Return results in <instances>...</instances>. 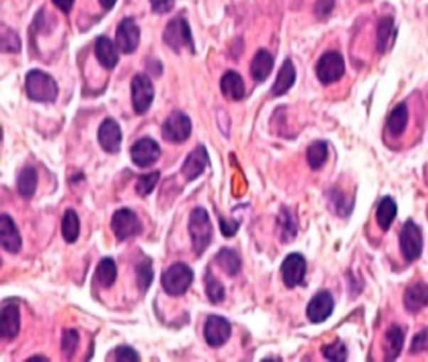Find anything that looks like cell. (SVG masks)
Listing matches in <instances>:
<instances>
[{
    "label": "cell",
    "instance_id": "cell-22",
    "mask_svg": "<svg viewBox=\"0 0 428 362\" xmlns=\"http://www.w3.org/2000/svg\"><path fill=\"white\" fill-rule=\"evenodd\" d=\"M405 344V332L400 326L393 324L385 332V342H383V351L385 353V360L393 361L400 356Z\"/></svg>",
    "mask_w": 428,
    "mask_h": 362
},
{
    "label": "cell",
    "instance_id": "cell-12",
    "mask_svg": "<svg viewBox=\"0 0 428 362\" xmlns=\"http://www.w3.org/2000/svg\"><path fill=\"white\" fill-rule=\"evenodd\" d=\"M306 275V260L299 253H291L284 260L282 276L284 284L289 288L303 284Z\"/></svg>",
    "mask_w": 428,
    "mask_h": 362
},
{
    "label": "cell",
    "instance_id": "cell-26",
    "mask_svg": "<svg viewBox=\"0 0 428 362\" xmlns=\"http://www.w3.org/2000/svg\"><path fill=\"white\" fill-rule=\"evenodd\" d=\"M408 122V107L405 102L398 103L392 110L390 117L387 119V130L393 137H400L405 132Z\"/></svg>",
    "mask_w": 428,
    "mask_h": 362
},
{
    "label": "cell",
    "instance_id": "cell-40",
    "mask_svg": "<svg viewBox=\"0 0 428 362\" xmlns=\"http://www.w3.org/2000/svg\"><path fill=\"white\" fill-rule=\"evenodd\" d=\"M114 355H116V360H117V361H139V353H137L136 350H134L132 347H117V348H116V352H114Z\"/></svg>",
    "mask_w": 428,
    "mask_h": 362
},
{
    "label": "cell",
    "instance_id": "cell-31",
    "mask_svg": "<svg viewBox=\"0 0 428 362\" xmlns=\"http://www.w3.org/2000/svg\"><path fill=\"white\" fill-rule=\"evenodd\" d=\"M62 235L67 243H75L80 237V218L73 209H67L62 218Z\"/></svg>",
    "mask_w": 428,
    "mask_h": 362
},
{
    "label": "cell",
    "instance_id": "cell-1",
    "mask_svg": "<svg viewBox=\"0 0 428 362\" xmlns=\"http://www.w3.org/2000/svg\"><path fill=\"white\" fill-rule=\"evenodd\" d=\"M28 97L36 102H53L58 96V86L53 77L43 70H32L26 77Z\"/></svg>",
    "mask_w": 428,
    "mask_h": 362
},
{
    "label": "cell",
    "instance_id": "cell-37",
    "mask_svg": "<svg viewBox=\"0 0 428 362\" xmlns=\"http://www.w3.org/2000/svg\"><path fill=\"white\" fill-rule=\"evenodd\" d=\"M78 342H80V335H78L77 331L73 330V329L65 330L63 335H62L60 345H62V351H63L67 358H70L75 355Z\"/></svg>",
    "mask_w": 428,
    "mask_h": 362
},
{
    "label": "cell",
    "instance_id": "cell-24",
    "mask_svg": "<svg viewBox=\"0 0 428 362\" xmlns=\"http://www.w3.org/2000/svg\"><path fill=\"white\" fill-rule=\"evenodd\" d=\"M95 53H96L98 62L107 70H112L118 63V53L116 47L112 41L105 36L97 38Z\"/></svg>",
    "mask_w": 428,
    "mask_h": 362
},
{
    "label": "cell",
    "instance_id": "cell-43",
    "mask_svg": "<svg viewBox=\"0 0 428 362\" xmlns=\"http://www.w3.org/2000/svg\"><path fill=\"white\" fill-rule=\"evenodd\" d=\"M152 11L157 14H166L175 6V0H150Z\"/></svg>",
    "mask_w": 428,
    "mask_h": 362
},
{
    "label": "cell",
    "instance_id": "cell-45",
    "mask_svg": "<svg viewBox=\"0 0 428 362\" xmlns=\"http://www.w3.org/2000/svg\"><path fill=\"white\" fill-rule=\"evenodd\" d=\"M52 1H53L54 6H58L59 9L65 14L70 13V9L73 8V4H75V0H52Z\"/></svg>",
    "mask_w": 428,
    "mask_h": 362
},
{
    "label": "cell",
    "instance_id": "cell-3",
    "mask_svg": "<svg viewBox=\"0 0 428 362\" xmlns=\"http://www.w3.org/2000/svg\"><path fill=\"white\" fill-rule=\"evenodd\" d=\"M193 281V272L185 263L170 265L162 275V287L170 296H181L188 291Z\"/></svg>",
    "mask_w": 428,
    "mask_h": 362
},
{
    "label": "cell",
    "instance_id": "cell-4",
    "mask_svg": "<svg viewBox=\"0 0 428 362\" xmlns=\"http://www.w3.org/2000/svg\"><path fill=\"white\" fill-rule=\"evenodd\" d=\"M346 72V63L342 54L337 50H328L321 54L316 65V73L321 85L329 86L339 81Z\"/></svg>",
    "mask_w": 428,
    "mask_h": 362
},
{
    "label": "cell",
    "instance_id": "cell-34",
    "mask_svg": "<svg viewBox=\"0 0 428 362\" xmlns=\"http://www.w3.org/2000/svg\"><path fill=\"white\" fill-rule=\"evenodd\" d=\"M136 273H137L139 289L142 292H146L154 280V270H152V262L150 258H146L145 260L139 263L136 268Z\"/></svg>",
    "mask_w": 428,
    "mask_h": 362
},
{
    "label": "cell",
    "instance_id": "cell-25",
    "mask_svg": "<svg viewBox=\"0 0 428 362\" xmlns=\"http://www.w3.org/2000/svg\"><path fill=\"white\" fill-rule=\"evenodd\" d=\"M395 36H396V29H395L393 18L390 16H382L377 24V42H375L377 50L380 54L385 53L390 49Z\"/></svg>",
    "mask_w": 428,
    "mask_h": 362
},
{
    "label": "cell",
    "instance_id": "cell-2",
    "mask_svg": "<svg viewBox=\"0 0 428 362\" xmlns=\"http://www.w3.org/2000/svg\"><path fill=\"white\" fill-rule=\"evenodd\" d=\"M188 232L193 240V250L198 255H203L213 238V225L206 209L198 206L191 211L188 220Z\"/></svg>",
    "mask_w": 428,
    "mask_h": 362
},
{
    "label": "cell",
    "instance_id": "cell-35",
    "mask_svg": "<svg viewBox=\"0 0 428 362\" xmlns=\"http://www.w3.org/2000/svg\"><path fill=\"white\" fill-rule=\"evenodd\" d=\"M321 353L329 361H346L348 356L347 346L344 345V342L339 340L321 347Z\"/></svg>",
    "mask_w": 428,
    "mask_h": 362
},
{
    "label": "cell",
    "instance_id": "cell-13",
    "mask_svg": "<svg viewBox=\"0 0 428 362\" xmlns=\"http://www.w3.org/2000/svg\"><path fill=\"white\" fill-rule=\"evenodd\" d=\"M139 28L132 18H124L116 32V43L122 53H134L139 43Z\"/></svg>",
    "mask_w": 428,
    "mask_h": 362
},
{
    "label": "cell",
    "instance_id": "cell-32",
    "mask_svg": "<svg viewBox=\"0 0 428 362\" xmlns=\"http://www.w3.org/2000/svg\"><path fill=\"white\" fill-rule=\"evenodd\" d=\"M328 159V145L326 141H314L306 150V161L311 169H321Z\"/></svg>",
    "mask_w": 428,
    "mask_h": 362
},
{
    "label": "cell",
    "instance_id": "cell-27",
    "mask_svg": "<svg viewBox=\"0 0 428 362\" xmlns=\"http://www.w3.org/2000/svg\"><path fill=\"white\" fill-rule=\"evenodd\" d=\"M215 262L228 276L234 277L240 272L241 260L235 250L230 248H221L215 255Z\"/></svg>",
    "mask_w": 428,
    "mask_h": 362
},
{
    "label": "cell",
    "instance_id": "cell-36",
    "mask_svg": "<svg viewBox=\"0 0 428 362\" xmlns=\"http://www.w3.org/2000/svg\"><path fill=\"white\" fill-rule=\"evenodd\" d=\"M160 171H152V173L145 174L139 179L137 184H136V191L139 196H147L150 195L156 185L160 180Z\"/></svg>",
    "mask_w": 428,
    "mask_h": 362
},
{
    "label": "cell",
    "instance_id": "cell-17",
    "mask_svg": "<svg viewBox=\"0 0 428 362\" xmlns=\"http://www.w3.org/2000/svg\"><path fill=\"white\" fill-rule=\"evenodd\" d=\"M0 243L6 252L16 255L22 248V237L11 216H0Z\"/></svg>",
    "mask_w": 428,
    "mask_h": 362
},
{
    "label": "cell",
    "instance_id": "cell-41",
    "mask_svg": "<svg viewBox=\"0 0 428 362\" xmlns=\"http://www.w3.org/2000/svg\"><path fill=\"white\" fill-rule=\"evenodd\" d=\"M428 348V330H422L419 334L414 336L411 345V352L417 353V352L424 351Z\"/></svg>",
    "mask_w": 428,
    "mask_h": 362
},
{
    "label": "cell",
    "instance_id": "cell-9",
    "mask_svg": "<svg viewBox=\"0 0 428 362\" xmlns=\"http://www.w3.org/2000/svg\"><path fill=\"white\" fill-rule=\"evenodd\" d=\"M131 95L134 112L137 115L146 114L155 96V90L150 78L146 75H136L131 83Z\"/></svg>",
    "mask_w": 428,
    "mask_h": 362
},
{
    "label": "cell",
    "instance_id": "cell-19",
    "mask_svg": "<svg viewBox=\"0 0 428 362\" xmlns=\"http://www.w3.org/2000/svg\"><path fill=\"white\" fill-rule=\"evenodd\" d=\"M403 301L408 312L417 314L428 304V284L423 282H417L408 287Z\"/></svg>",
    "mask_w": 428,
    "mask_h": 362
},
{
    "label": "cell",
    "instance_id": "cell-5",
    "mask_svg": "<svg viewBox=\"0 0 428 362\" xmlns=\"http://www.w3.org/2000/svg\"><path fill=\"white\" fill-rule=\"evenodd\" d=\"M164 41L175 52H180L185 47H188L190 50H193L191 29H190L188 21L181 16L173 18L171 22L167 24L165 33H164Z\"/></svg>",
    "mask_w": 428,
    "mask_h": 362
},
{
    "label": "cell",
    "instance_id": "cell-14",
    "mask_svg": "<svg viewBox=\"0 0 428 362\" xmlns=\"http://www.w3.org/2000/svg\"><path fill=\"white\" fill-rule=\"evenodd\" d=\"M334 309V298L331 292L321 291L311 298L306 307V316L313 324H321L329 319Z\"/></svg>",
    "mask_w": 428,
    "mask_h": 362
},
{
    "label": "cell",
    "instance_id": "cell-6",
    "mask_svg": "<svg viewBox=\"0 0 428 362\" xmlns=\"http://www.w3.org/2000/svg\"><path fill=\"white\" fill-rule=\"evenodd\" d=\"M400 245H401L402 255L407 262L418 260L422 255V232L417 224H414L411 219L407 220L402 227Z\"/></svg>",
    "mask_w": 428,
    "mask_h": 362
},
{
    "label": "cell",
    "instance_id": "cell-46",
    "mask_svg": "<svg viewBox=\"0 0 428 362\" xmlns=\"http://www.w3.org/2000/svg\"><path fill=\"white\" fill-rule=\"evenodd\" d=\"M116 1L117 0H100V3H101V6L106 9V11H111L114 4H116Z\"/></svg>",
    "mask_w": 428,
    "mask_h": 362
},
{
    "label": "cell",
    "instance_id": "cell-8",
    "mask_svg": "<svg viewBox=\"0 0 428 362\" xmlns=\"http://www.w3.org/2000/svg\"><path fill=\"white\" fill-rule=\"evenodd\" d=\"M191 130H193L191 119L182 111L172 112L162 124V135L165 137V140L175 144L188 140L191 135Z\"/></svg>",
    "mask_w": 428,
    "mask_h": 362
},
{
    "label": "cell",
    "instance_id": "cell-23",
    "mask_svg": "<svg viewBox=\"0 0 428 362\" xmlns=\"http://www.w3.org/2000/svg\"><path fill=\"white\" fill-rule=\"evenodd\" d=\"M274 58L267 49H259L252 58L250 73L257 82H264L272 73Z\"/></svg>",
    "mask_w": 428,
    "mask_h": 362
},
{
    "label": "cell",
    "instance_id": "cell-28",
    "mask_svg": "<svg viewBox=\"0 0 428 362\" xmlns=\"http://www.w3.org/2000/svg\"><path fill=\"white\" fill-rule=\"evenodd\" d=\"M397 204L391 196H385L378 204L375 218L382 230L387 232L391 228L392 223L396 219Z\"/></svg>",
    "mask_w": 428,
    "mask_h": 362
},
{
    "label": "cell",
    "instance_id": "cell-16",
    "mask_svg": "<svg viewBox=\"0 0 428 362\" xmlns=\"http://www.w3.org/2000/svg\"><path fill=\"white\" fill-rule=\"evenodd\" d=\"M209 154L203 147H198L188 154L182 165L181 173L188 181H193L203 175L205 168L209 165Z\"/></svg>",
    "mask_w": 428,
    "mask_h": 362
},
{
    "label": "cell",
    "instance_id": "cell-44",
    "mask_svg": "<svg viewBox=\"0 0 428 362\" xmlns=\"http://www.w3.org/2000/svg\"><path fill=\"white\" fill-rule=\"evenodd\" d=\"M334 8V0H316L314 11L319 18L327 16Z\"/></svg>",
    "mask_w": 428,
    "mask_h": 362
},
{
    "label": "cell",
    "instance_id": "cell-11",
    "mask_svg": "<svg viewBox=\"0 0 428 362\" xmlns=\"http://www.w3.org/2000/svg\"><path fill=\"white\" fill-rule=\"evenodd\" d=\"M161 156V147L154 139L144 137L131 147V159L139 168H149Z\"/></svg>",
    "mask_w": 428,
    "mask_h": 362
},
{
    "label": "cell",
    "instance_id": "cell-10",
    "mask_svg": "<svg viewBox=\"0 0 428 362\" xmlns=\"http://www.w3.org/2000/svg\"><path fill=\"white\" fill-rule=\"evenodd\" d=\"M203 336L208 345L211 347L223 346L230 339L231 324L225 317L213 314L206 319L203 327Z\"/></svg>",
    "mask_w": 428,
    "mask_h": 362
},
{
    "label": "cell",
    "instance_id": "cell-15",
    "mask_svg": "<svg viewBox=\"0 0 428 362\" xmlns=\"http://www.w3.org/2000/svg\"><path fill=\"white\" fill-rule=\"evenodd\" d=\"M98 141L105 151L117 154L122 144V131L113 119H106L98 129Z\"/></svg>",
    "mask_w": 428,
    "mask_h": 362
},
{
    "label": "cell",
    "instance_id": "cell-33",
    "mask_svg": "<svg viewBox=\"0 0 428 362\" xmlns=\"http://www.w3.org/2000/svg\"><path fill=\"white\" fill-rule=\"evenodd\" d=\"M205 291L210 302L214 304L225 299V287L221 284V282L211 272H208L205 276Z\"/></svg>",
    "mask_w": 428,
    "mask_h": 362
},
{
    "label": "cell",
    "instance_id": "cell-39",
    "mask_svg": "<svg viewBox=\"0 0 428 362\" xmlns=\"http://www.w3.org/2000/svg\"><path fill=\"white\" fill-rule=\"evenodd\" d=\"M21 41L18 38L16 32L11 29H4L1 32V49L3 52H19L21 50Z\"/></svg>",
    "mask_w": 428,
    "mask_h": 362
},
{
    "label": "cell",
    "instance_id": "cell-38",
    "mask_svg": "<svg viewBox=\"0 0 428 362\" xmlns=\"http://www.w3.org/2000/svg\"><path fill=\"white\" fill-rule=\"evenodd\" d=\"M279 224L283 229L284 240H290V239L294 238L295 234H296V223L288 209H283L282 211Z\"/></svg>",
    "mask_w": 428,
    "mask_h": 362
},
{
    "label": "cell",
    "instance_id": "cell-29",
    "mask_svg": "<svg viewBox=\"0 0 428 362\" xmlns=\"http://www.w3.org/2000/svg\"><path fill=\"white\" fill-rule=\"evenodd\" d=\"M38 175L32 166L23 169L18 176V191L24 199H31L37 190Z\"/></svg>",
    "mask_w": 428,
    "mask_h": 362
},
{
    "label": "cell",
    "instance_id": "cell-18",
    "mask_svg": "<svg viewBox=\"0 0 428 362\" xmlns=\"http://www.w3.org/2000/svg\"><path fill=\"white\" fill-rule=\"evenodd\" d=\"M21 330V312L14 303L6 304L1 309L0 332L6 340H14Z\"/></svg>",
    "mask_w": 428,
    "mask_h": 362
},
{
    "label": "cell",
    "instance_id": "cell-20",
    "mask_svg": "<svg viewBox=\"0 0 428 362\" xmlns=\"http://www.w3.org/2000/svg\"><path fill=\"white\" fill-rule=\"evenodd\" d=\"M221 92L230 101H240L245 96V85L242 77L235 70H228L220 82Z\"/></svg>",
    "mask_w": 428,
    "mask_h": 362
},
{
    "label": "cell",
    "instance_id": "cell-7",
    "mask_svg": "<svg viewBox=\"0 0 428 362\" xmlns=\"http://www.w3.org/2000/svg\"><path fill=\"white\" fill-rule=\"evenodd\" d=\"M111 228L118 240H126L142 233V224L137 214L131 209L124 208L116 211L111 220Z\"/></svg>",
    "mask_w": 428,
    "mask_h": 362
},
{
    "label": "cell",
    "instance_id": "cell-30",
    "mask_svg": "<svg viewBox=\"0 0 428 362\" xmlns=\"http://www.w3.org/2000/svg\"><path fill=\"white\" fill-rule=\"evenodd\" d=\"M117 278V267L112 258H103L98 263L96 270V281L103 288L113 286Z\"/></svg>",
    "mask_w": 428,
    "mask_h": 362
},
{
    "label": "cell",
    "instance_id": "cell-42",
    "mask_svg": "<svg viewBox=\"0 0 428 362\" xmlns=\"http://www.w3.org/2000/svg\"><path fill=\"white\" fill-rule=\"evenodd\" d=\"M239 227H240V223L236 222V220H226L224 218H220V229L228 238L234 237Z\"/></svg>",
    "mask_w": 428,
    "mask_h": 362
},
{
    "label": "cell",
    "instance_id": "cell-21",
    "mask_svg": "<svg viewBox=\"0 0 428 362\" xmlns=\"http://www.w3.org/2000/svg\"><path fill=\"white\" fill-rule=\"evenodd\" d=\"M295 80H296L295 67L291 60L288 58V60H284L283 65L279 70L277 80H275L273 87H272V95L275 97L283 96L289 91L291 87L294 86Z\"/></svg>",
    "mask_w": 428,
    "mask_h": 362
}]
</instances>
